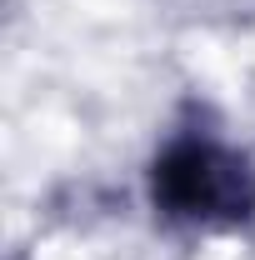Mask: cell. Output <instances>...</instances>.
<instances>
[{"label": "cell", "mask_w": 255, "mask_h": 260, "mask_svg": "<svg viewBox=\"0 0 255 260\" xmlns=\"http://www.w3.org/2000/svg\"><path fill=\"white\" fill-rule=\"evenodd\" d=\"M150 210L190 235H235L255 225V160L220 130L180 125L150 160Z\"/></svg>", "instance_id": "obj_1"}]
</instances>
